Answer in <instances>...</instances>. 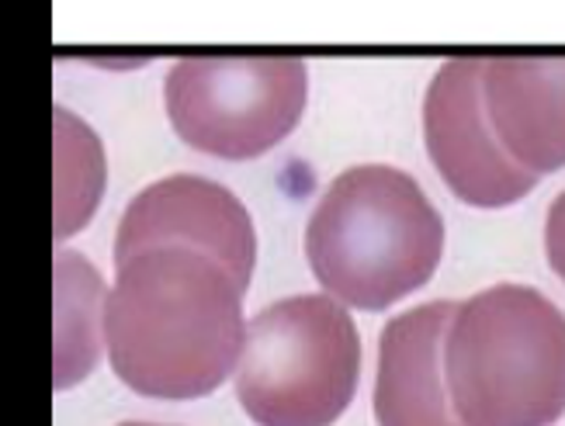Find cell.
I'll return each instance as SVG.
<instances>
[{
	"label": "cell",
	"mask_w": 565,
	"mask_h": 426,
	"mask_svg": "<svg viewBox=\"0 0 565 426\" xmlns=\"http://www.w3.org/2000/svg\"><path fill=\"white\" fill-rule=\"evenodd\" d=\"M105 309L111 368L150 398H199L230 379L243 354V288L184 246H157L118 264Z\"/></svg>",
	"instance_id": "6da1fadb"
},
{
	"label": "cell",
	"mask_w": 565,
	"mask_h": 426,
	"mask_svg": "<svg viewBox=\"0 0 565 426\" xmlns=\"http://www.w3.org/2000/svg\"><path fill=\"white\" fill-rule=\"evenodd\" d=\"M445 254V219L406 170L361 163L323 191L306 225V257L337 302L364 312L424 288Z\"/></svg>",
	"instance_id": "7a4b0ae2"
},
{
	"label": "cell",
	"mask_w": 565,
	"mask_h": 426,
	"mask_svg": "<svg viewBox=\"0 0 565 426\" xmlns=\"http://www.w3.org/2000/svg\"><path fill=\"white\" fill-rule=\"evenodd\" d=\"M445 382L461 426H552L565 413V312L527 285L455 306Z\"/></svg>",
	"instance_id": "3957f363"
},
{
	"label": "cell",
	"mask_w": 565,
	"mask_h": 426,
	"mask_svg": "<svg viewBox=\"0 0 565 426\" xmlns=\"http://www.w3.org/2000/svg\"><path fill=\"white\" fill-rule=\"evenodd\" d=\"M361 340L330 295H291L260 309L243 333L239 406L257 426H333L351 406Z\"/></svg>",
	"instance_id": "277c9868"
},
{
	"label": "cell",
	"mask_w": 565,
	"mask_h": 426,
	"mask_svg": "<svg viewBox=\"0 0 565 426\" xmlns=\"http://www.w3.org/2000/svg\"><path fill=\"white\" fill-rule=\"evenodd\" d=\"M306 94V63L285 53L184 56L163 81L174 132L223 160H250L278 146L299 125Z\"/></svg>",
	"instance_id": "5b68a950"
},
{
	"label": "cell",
	"mask_w": 565,
	"mask_h": 426,
	"mask_svg": "<svg viewBox=\"0 0 565 426\" xmlns=\"http://www.w3.org/2000/svg\"><path fill=\"white\" fill-rule=\"evenodd\" d=\"M427 153L445 184L476 209H503L534 188V173L500 146L482 105V56L448 60L424 97Z\"/></svg>",
	"instance_id": "8992f818"
},
{
	"label": "cell",
	"mask_w": 565,
	"mask_h": 426,
	"mask_svg": "<svg viewBox=\"0 0 565 426\" xmlns=\"http://www.w3.org/2000/svg\"><path fill=\"white\" fill-rule=\"evenodd\" d=\"M184 246L223 264L247 291L257 264V233L239 198L194 173L153 181L142 188L115 230V267L142 249Z\"/></svg>",
	"instance_id": "52a82bcc"
},
{
	"label": "cell",
	"mask_w": 565,
	"mask_h": 426,
	"mask_svg": "<svg viewBox=\"0 0 565 426\" xmlns=\"http://www.w3.org/2000/svg\"><path fill=\"white\" fill-rule=\"evenodd\" d=\"M482 105L518 167L534 178L565 167V53L486 56Z\"/></svg>",
	"instance_id": "ba28073f"
},
{
	"label": "cell",
	"mask_w": 565,
	"mask_h": 426,
	"mask_svg": "<svg viewBox=\"0 0 565 426\" xmlns=\"http://www.w3.org/2000/svg\"><path fill=\"white\" fill-rule=\"evenodd\" d=\"M455 302H427L385 322L379 337V426H461L445 382V337Z\"/></svg>",
	"instance_id": "9c48e42d"
},
{
	"label": "cell",
	"mask_w": 565,
	"mask_h": 426,
	"mask_svg": "<svg viewBox=\"0 0 565 426\" xmlns=\"http://www.w3.org/2000/svg\"><path fill=\"white\" fill-rule=\"evenodd\" d=\"M108 291L81 254H56V388L77 385L97 364L105 340Z\"/></svg>",
	"instance_id": "30bf717a"
},
{
	"label": "cell",
	"mask_w": 565,
	"mask_h": 426,
	"mask_svg": "<svg viewBox=\"0 0 565 426\" xmlns=\"http://www.w3.org/2000/svg\"><path fill=\"white\" fill-rule=\"evenodd\" d=\"M105 191V153L87 125L56 108V239L81 233Z\"/></svg>",
	"instance_id": "8fae6325"
},
{
	"label": "cell",
	"mask_w": 565,
	"mask_h": 426,
	"mask_svg": "<svg viewBox=\"0 0 565 426\" xmlns=\"http://www.w3.org/2000/svg\"><path fill=\"white\" fill-rule=\"evenodd\" d=\"M545 254H548L552 270L565 281V191L555 198L552 209H548V222H545Z\"/></svg>",
	"instance_id": "7c38bea8"
},
{
	"label": "cell",
	"mask_w": 565,
	"mask_h": 426,
	"mask_svg": "<svg viewBox=\"0 0 565 426\" xmlns=\"http://www.w3.org/2000/svg\"><path fill=\"white\" fill-rule=\"evenodd\" d=\"M118 426H160V423H139V419H132V423H118Z\"/></svg>",
	"instance_id": "4fadbf2b"
}]
</instances>
